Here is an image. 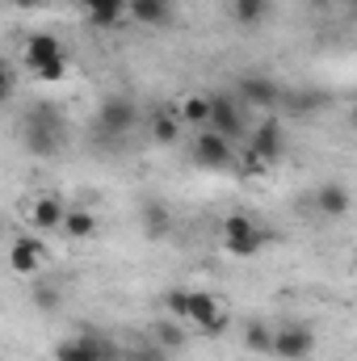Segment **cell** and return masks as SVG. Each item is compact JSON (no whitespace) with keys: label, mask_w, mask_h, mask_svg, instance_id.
<instances>
[{"label":"cell","mask_w":357,"mask_h":361,"mask_svg":"<svg viewBox=\"0 0 357 361\" xmlns=\"http://www.w3.org/2000/svg\"><path fill=\"white\" fill-rule=\"evenodd\" d=\"M80 4H85L89 21L101 25V30H109V25H118L122 17H131V0H80Z\"/></svg>","instance_id":"obj_17"},{"label":"cell","mask_w":357,"mask_h":361,"mask_svg":"<svg viewBox=\"0 0 357 361\" xmlns=\"http://www.w3.org/2000/svg\"><path fill=\"white\" fill-rule=\"evenodd\" d=\"M13 85H17V72H13V63L4 68V97H13Z\"/></svg>","instance_id":"obj_28"},{"label":"cell","mask_w":357,"mask_h":361,"mask_svg":"<svg viewBox=\"0 0 357 361\" xmlns=\"http://www.w3.org/2000/svg\"><path fill=\"white\" fill-rule=\"evenodd\" d=\"M55 59H63V42L55 38V34H47V30H38V34H30L25 38V47H21V63L34 72V68H42V63H55Z\"/></svg>","instance_id":"obj_13"},{"label":"cell","mask_w":357,"mask_h":361,"mask_svg":"<svg viewBox=\"0 0 357 361\" xmlns=\"http://www.w3.org/2000/svg\"><path fill=\"white\" fill-rule=\"evenodd\" d=\"M55 361H126V353L109 336L80 332V336H68V341L55 345Z\"/></svg>","instance_id":"obj_4"},{"label":"cell","mask_w":357,"mask_h":361,"mask_svg":"<svg viewBox=\"0 0 357 361\" xmlns=\"http://www.w3.org/2000/svg\"><path fill=\"white\" fill-rule=\"evenodd\" d=\"M231 17L244 30H257L273 17V0H231Z\"/></svg>","instance_id":"obj_19"},{"label":"cell","mask_w":357,"mask_h":361,"mask_svg":"<svg viewBox=\"0 0 357 361\" xmlns=\"http://www.w3.org/2000/svg\"><path fill=\"white\" fill-rule=\"evenodd\" d=\"M349 126H353V130H357V105H353V109H349Z\"/></svg>","instance_id":"obj_30"},{"label":"cell","mask_w":357,"mask_h":361,"mask_svg":"<svg viewBox=\"0 0 357 361\" xmlns=\"http://www.w3.org/2000/svg\"><path fill=\"white\" fill-rule=\"evenodd\" d=\"M59 135H63V126H59L51 105L30 109V118H25V147L34 156H55L59 152Z\"/></svg>","instance_id":"obj_6"},{"label":"cell","mask_w":357,"mask_h":361,"mask_svg":"<svg viewBox=\"0 0 357 361\" xmlns=\"http://www.w3.org/2000/svg\"><path fill=\"white\" fill-rule=\"evenodd\" d=\"M164 307H169L173 319L193 324V328H206V324L223 311V302H219L214 294H206V290H185V286H177V290L164 294Z\"/></svg>","instance_id":"obj_2"},{"label":"cell","mask_w":357,"mask_h":361,"mask_svg":"<svg viewBox=\"0 0 357 361\" xmlns=\"http://www.w3.org/2000/svg\"><path fill=\"white\" fill-rule=\"evenodd\" d=\"M273 244V231H265L253 214H227L223 219V248L231 257H257Z\"/></svg>","instance_id":"obj_3"},{"label":"cell","mask_w":357,"mask_h":361,"mask_svg":"<svg viewBox=\"0 0 357 361\" xmlns=\"http://www.w3.org/2000/svg\"><path fill=\"white\" fill-rule=\"evenodd\" d=\"M34 307H38V311H55V307H59V294H55L51 286L34 281Z\"/></svg>","instance_id":"obj_26"},{"label":"cell","mask_w":357,"mask_h":361,"mask_svg":"<svg viewBox=\"0 0 357 361\" xmlns=\"http://www.w3.org/2000/svg\"><path fill=\"white\" fill-rule=\"evenodd\" d=\"M273 332H277V328H269L265 319H248L244 332H240L244 353H253V357H273Z\"/></svg>","instance_id":"obj_16"},{"label":"cell","mask_w":357,"mask_h":361,"mask_svg":"<svg viewBox=\"0 0 357 361\" xmlns=\"http://www.w3.org/2000/svg\"><path fill=\"white\" fill-rule=\"evenodd\" d=\"M236 97H240V105H244V109H265V114H277V109H282V101H286V89H282L273 76H257V72H248V76H240V80H236Z\"/></svg>","instance_id":"obj_7"},{"label":"cell","mask_w":357,"mask_h":361,"mask_svg":"<svg viewBox=\"0 0 357 361\" xmlns=\"http://www.w3.org/2000/svg\"><path fill=\"white\" fill-rule=\"evenodd\" d=\"M126 361H169V349H160V345H143V349L126 353Z\"/></svg>","instance_id":"obj_27"},{"label":"cell","mask_w":357,"mask_h":361,"mask_svg":"<svg viewBox=\"0 0 357 361\" xmlns=\"http://www.w3.org/2000/svg\"><path fill=\"white\" fill-rule=\"evenodd\" d=\"M30 76H34V80H42V85H55V80H63V76H68V55H63V59H55V63H42V68H34Z\"/></svg>","instance_id":"obj_25"},{"label":"cell","mask_w":357,"mask_h":361,"mask_svg":"<svg viewBox=\"0 0 357 361\" xmlns=\"http://www.w3.org/2000/svg\"><path fill=\"white\" fill-rule=\"evenodd\" d=\"M63 235H68V240H92V235H97V214L85 210V206H68Z\"/></svg>","instance_id":"obj_20"},{"label":"cell","mask_w":357,"mask_h":361,"mask_svg":"<svg viewBox=\"0 0 357 361\" xmlns=\"http://www.w3.org/2000/svg\"><path fill=\"white\" fill-rule=\"evenodd\" d=\"M210 130L227 135L231 143L248 139V118H244V105L240 97H214V114H210Z\"/></svg>","instance_id":"obj_10"},{"label":"cell","mask_w":357,"mask_h":361,"mask_svg":"<svg viewBox=\"0 0 357 361\" xmlns=\"http://www.w3.org/2000/svg\"><path fill=\"white\" fill-rule=\"evenodd\" d=\"M282 152H286V130H282V118H277V114H265V118L248 130V139H244V147H240L248 173H265L269 164L282 160Z\"/></svg>","instance_id":"obj_1"},{"label":"cell","mask_w":357,"mask_h":361,"mask_svg":"<svg viewBox=\"0 0 357 361\" xmlns=\"http://www.w3.org/2000/svg\"><path fill=\"white\" fill-rule=\"evenodd\" d=\"M177 135H181V118H177V109L169 114H152V143H160V147H173L177 143Z\"/></svg>","instance_id":"obj_22"},{"label":"cell","mask_w":357,"mask_h":361,"mask_svg":"<svg viewBox=\"0 0 357 361\" xmlns=\"http://www.w3.org/2000/svg\"><path fill=\"white\" fill-rule=\"evenodd\" d=\"M303 4H307V8H328L332 0H303Z\"/></svg>","instance_id":"obj_29"},{"label":"cell","mask_w":357,"mask_h":361,"mask_svg":"<svg viewBox=\"0 0 357 361\" xmlns=\"http://www.w3.org/2000/svg\"><path fill=\"white\" fill-rule=\"evenodd\" d=\"M156 345L160 349H169V353H177V349H185V332H181V319H160L156 324Z\"/></svg>","instance_id":"obj_23"},{"label":"cell","mask_w":357,"mask_h":361,"mask_svg":"<svg viewBox=\"0 0 357 361\" xmlns=\"http://www.w3.org/2000/svg\"><path fill=\"white\" fill-rule=\"evenodd\" d=\"M189 160L198 164V169H206V173H219V169H231L236 164V143L227 139V135H219V130H198L193 135V143H189Z\"/></svg>","instance_id":"obj_5"},{"label":"cell","mask_w":357,"mask_h":361,"mask_svg":"<svg viewBox=\"0 0 357 361\" xmlns=\"http://www.w3.org/2000/svg\"><path fill=\"white\" fill-rule=\"evenodd\" d=\"M311 349H315V332L307 324H294L290 319V324H282L273 332V357L277 361H307Z\"/></svg>","instance_id":"obj_8"},{"label":"cell","mask_w":357,"mask_h":361,"mask_svg":"<svg viewBox=\"0 0 357 361\" xmlns=\"http://www.w3.org/2000/svg\"><path fill=\"white\" fill-rule=\"evenodd\" d=\"M282 109H298L303 118H315V114H324L328 109V92H286V101H282Z\"/></svg>","instance_id":"obj_21"},{"label":"cell","mask_w":357,"mask_h":361,"mask_svg":"<svg viewBox=\"0 0 357 361\" xmlns=\"http://www.w3.org/2000/svg\"><path fill=\"white\" fill-rule=\"evenodd\" d=\"M143 231L147 235H169V210L160 202H147L143 206Z\"/></svg>","instance_id":"obj_24"},{"label":"cell","mask_w":357,"mask_h":361,"mask_svg":"<svg viewBox=\"0 0 357 361\" xmlns=\"http://www.w3.org/2000/svg\"><path fill=\"white\" fill-rule=\"evenodd\" d=\"M25 219H30V227H34V231H63L68 206H63L59 197L42 193V197H34V202L25 206Z\"/></svg>","instance_id":"obj_12"},{"label":"cell","mask_w":357,"mask_h":361,"mask_svg":"<svg viewBox=\"0 0 357 361\" xmlns=\"http://www.w3.org/2000/svg\"><path fill=\"white\" fill-rule=\"evenodd\" d=\"M135 118H139V105L131 97H122V92H114V97H105L97 105V126L105 135H126L135 126Z\"/></svg>","instance_id":"obj_9"},{"label":"cell","mask_w":357,"mask_h":361,"mask_svg":"<svg viewBox=\"0 0 357 361\" xmlns=\"http://www.w3.org/2000/svg\"><path fill=\"white\" fill-rule=\"evenodd\" d=\"M173 0H131V17L139 21V25H169L173 21Z\"/></svg>","instance_id":"obj_18"},{"label":"cell","mask_w":357,"mask_h":361,"mask_svg":"<svg viewBox=\"0 0 357 361\" xmlns=\"http://www.w3.org/2000/svg\"><path fill=\"white\" fill-rule=\"evenodd\" d=\"M311 206H315V214H320V219L341 223V219L353 210V193H349V185H345V180H324V185L315 189Z\"/></svg>","instance_id":"obj_11"},{"label":"cell","mask_w":357,"mask_h":361,"mask_svg":"<svg viewBox=\"0 0 357 361\" xmlns=\"http://www.w3.org/2000/svg\"><path fill=\"white\" fill-rule=\"evenodd\" d=\"M8 269L17 277H38V269H42V244L34 235H17L8 244Z\"/></svg>","instance_id":"obj_14"},{"label":"cell","mask_w":357,"mask_h":361,"mask_svg":"<svg viewBox=\"0 0 357 361\" xmlns=\"http://www.w3.org/2000/svg\"><path fill=\"white\" fill-rule=\"evenodd\" d=\"M210 114H214V97L189 92V97H181V101H177V118H181V126L206 130V126H210Z\"/></svg>","instance_id":"obj_15"}]
</instances>
